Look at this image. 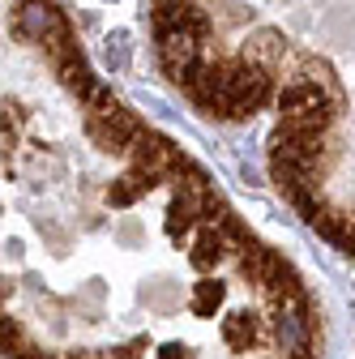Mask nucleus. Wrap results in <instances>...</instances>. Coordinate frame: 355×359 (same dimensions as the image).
<instances>
[{
  "instance_id": "1",
  "label": "nucleus",
  "mask_w": 355,
  "mask_h": 359,
  "mask_svg": "<svg viewBox=\"0 0 355 359\" xmlns=\"http://www.w3.org/2000/svg\"><path fill=\"white\" fill-rule=\"evenodd\" d=\"M107 60H112V69H116V73L128 65V34H124V30H116V34L107 39Z\"/></svg>"
}]
</instances>
